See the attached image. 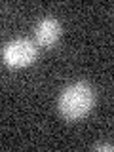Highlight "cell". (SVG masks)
<instances>
[{"mask_svg": "<svg viewBox=\"0 0 114 152\" xmlns=\"http://www.w3.org/2000/svg\"><path fill=\"white\" fill-rule=\"evenodd\" d=\"M61 32H63L61 23L55 17H44L34 27V42L42 48H51L59 42Z\"/></svg>", "mask_w": 114, "mask_h": 152, "instance_id": "cell-3", "label": "cell"}, {"mask_svg": "<svg viewBox=\"0 0 114 152\" xmlns=\"http://www.w3.org/2000/svg\"><path fill=\"white\" fill-rule=\"evenodd\" d=\"M95 150H108V152H114V145H108V142H97L93 145Z\"/></svg>", "mask_w": 114, "mask_h": 152, "instance_id": "cell-4", "label": "cell"}, {"mask_svg": "<svg viewBox=\"0 0 114 152\" xmlns=\"http://www.w3.org/2000/svg\"><path fill=\"white\" fill-rule=\"evenodd\" d=\"M93 104H95V89L84 80L66 86L57 99L59 114L69 122L80 120L86 114H89Z\"/></svg>", "mask_w": 114, "mask_h": 152, "instance_id": "cell-1", "label": "cell"}, {"mask_svg": "<svg viewBox=\"0 0 114 152\" xmlns=\"http://www.w3.org/2000/svg\"><path fill=\"white\" fill-rule=\"evenodd\" d=\"M38 55V44L28 38H13L2 48V61L4 65L12 66V69H23L36 61Z\"/></svg>", "mask_w": 114, "mask_h": 152, "instance_id": "cell-2", "label": "cell"}]
</instances>
